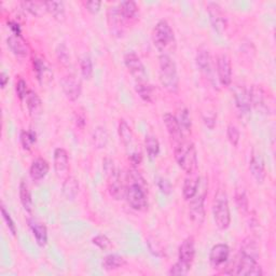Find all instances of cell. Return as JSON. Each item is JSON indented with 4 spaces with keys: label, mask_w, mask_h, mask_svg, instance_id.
Listing matches in <instances>:
<instances>
[{
    "label": "cell",
    "mask_w": 276,
    "mask_h": 276,
    "mask_svg": "<svg viewBox=\"0 0 276 276\" xmlns=\"http://www.w3.org/2000/svg\"><path fill=\"white\" fill-rule=\"evenodd\" d=\"M163 122L172 140L176 143H180L183 136L177 118H176L174 114L166 112L163 116Z\"/></svg>",
    "instance_id": "21"
},
{
    "label": "cell",
    "mask_w": 276,
    "mask_h": 276,
    "mask_svg": "<svg viewBox=\"0 0 276 276\" xmlns=\"http://www.w3.org/2000/svg\"><path fill=\"white\" fill-rule=\"evenodd\" d=\"M235 203L242 215H246L249 211V201L246 191L242 187H237L235 190Z\"/></svg>",
    "instance_id": "37"
},
{
    "label": "cell",
    "mask_w": 276,
    "mask_h": 276,
    "mask_svg": "<svg viewBox=\"0 0 276 276\" xmlns=\"http://www.w3.org/2000/svg\"><path fill=\"white\" fill-rule=\"evenodd\" d=\"M8 83H9V76L6 73H2V75H0V84H2V88L5 89Z\"/></svg>",
    "instance_id": "55"
},
{
    "label": "cell",
    "mask_w": 276,
    "mask_h": 276,
    "mask_svg": "<svg viewBox=\"0 0 276 276\" xmlns=\"http://www.w3.org/2000/svg\"><path fill=\"white\" fill-rule=\"evenodd\" d=\"M217 75L221 86L230 87L232 83V63L227 53L217 56Z\"/></svg>",
    "instance_id": "11"
},
{
    "label": "cell",
    "mask_w": 276,
    "mask_h": 276,
    "mask_svg": "<svg viewBox=\"0 0 276 276\" xmlns=\"http://www.w3.org/2000/svg\"><path fill=\"white\" fill-rule=\"evenodd\" d=\"M53 167L58 178H66L69 171V156L64 148H56L53 157Z\"/></svg>",
    "instance_id": "17"
},
{
    "label": "cell",
    "mask_w": 276,
    "mask_h": 276,
    "mask_svg": "<svg viewBox=\"0 0 276 276\" xmlns=\"http://www.w3.org/2000/svg\"><path fill=\"white\" fill-rule=\"evenodd\" d=\"M242 254L244 255H247L249 257H252L255 259H259V248H258V245L257 243L250 239V237H248V239L244 240V242L242 243V246H241V251Z\"/></svg>",
    "instance_id": "40"
},
{
    "label": "cell",
    "mask_w": 276,
    "mask_h": 276,
    "mask_svg": "<svg viewBox=\"0 0 276 276\" xmlns=\"http://www.w3.org/2000/svg\"><path fill=\"white\" fill-rule=\"evenodd\" d=\"M135 91L144 102L146 103L153 102V88L147 81L136 82Z\"/></svg>",
    "instance_id": "36"
},
{
    "label": "cell",
    "mask_w": 276,
    "mask_h": 276,
    "mask_svg": "<svg viewBox=\"0 0 276 276\" xmlns=\"http://www.w3.org/2000/svg\"><path fill=\"white\" fill-rule=\"evenodd\" d=\"M20 200L21 204L25 212L32 213L33 212V198L28 185L25 181H21L20 183Z\"/></svg>",
    "instance_id": "31"
},
{
    "label": "cell",
    "mask_w": 276,
    "mask_h": 276,
    "mask_svg": "<svg viewBox=\"0 0 276 276\" xmlns=\"http://www.w3.org/2000/svg\"><path fill=\"white\" fill-rule=\"evenodd\" d=\"M152 41L161 54L170 55L176 50L175 33L171 25L164 20L159 21L153 28Z\"/></svg>",
    "instance_id": "3"
},
{
    "label": "cell",
    "mask_w": 276,
    "mask_h": 276,
    "mask_svg": "<svg viewBox=\"0 0 276 276\" xmlns=\"http://www.w3.org/2000/svg\"><path fill=\"white\" fill-rule=\"evenodd\" d=\"M49 171H50V165L48 161L44 160L43 158H38L35 161H33L32 165H30V168H29L30 178H32L34 181H40L48 175Z\"/></svg>",
    "instance_id": "22"
},
{
    "label": "cell",
    "mask_w": 276,
    "mask_h": 276,
    "mask_svg": "<svg viewBox=\"0 0 276 276\" xmlns=\"http://www.w3.org/2000/svg\"><path fill=\"white\" fill-rule=\"evenodd\" d=\"M175 160L181 170L192 175L197 170V152L193 143L180 142L175 147Z\"/></svg>",
    "instance_id": "4"
},
{
    "label": "cell",
    "mask_w": 276,
    "mask_h": 276,
    "mask_svg": "<svg viewBox=\"0 0 276 276\" xmlns=\"http://www.w3.org/2000/svg\"><path fill=\"white\" fill-rule=\"evenodd\" d=\"M108 192L116 201L125 197V181H123L120 170H117L108 177Z\"/></svg>",
    "instance_id": "16"
},
{
    "label": "cell",
    "mask_w": 276,
    "mask_h": 276,
    "mask_svg": "<svg viewBox=\"0 0 276 276\" xmlns=\"http://www.w3.org/2000/svg\"><path fill=\"white\" fill-rule=\"evenodd\" d=\"M214 220L219 230H227L231 224V214L227 193L222 189H219L215 194V200L213 204Z\"/></svg>",
    "instance_id": "6"
},
{
    "label": "cell",
    "mask_w": 276,
    "mask_h": 276,
    "mask_svg": "<svg viewBox=\"0 0 276 276\" xmlns=\"http://www.w3.org/2000/svg\"><path fill=\"white\" fill-rule=\"evenodd\" d=\"M27 224L29 226V229L32 230L33 235L37 244L40 247H44L48 244V229L44 224L37 220L35 218H28Z\"/></svg>",
    "instance_id": "20"
},
{
    "label": "cell",
    "mask_w": 276,
    "mask_h": 276,
    "mask_svg": "<svg viewBox=\"0 0 276 276\" xmlns=\"http://www.w3.org/2000/svg\"><path fill=\"white\" fill-rule=\"evenodd\" d=\"M118 133L120 136V140L127 149L132 147L134 142V135L131 126L127 124L125 120H120L119 126H118Z\"/></svg>",
    "instance_id": "28"
},
{
    "label": "cell",
    "mask_w": 276,
    "mask_h": 276,
    "mask_svg": "<svg viewBox=\"0 0 276 276\" xmlns=\"http://www.w3.org/2000/svg\"><path fill=\"white\" fill-rule=\"evenodd\" d=\"M124 64L136 82L147 81V72L141 57L135 52H128L124 55Z\"/></svg>",
    "instance_id": "9"
},
{
    "label": "cell",
    "mask_w": 276,
    "mask_h": 276,
    "mask_svg": "<svg viewBox=\"0 0 276 276\" xmlns=\"http://www.w3.org/2000/svg\"><path fill=\"white\" fill-rule=\"evenodd\" d=\"M207 11H209L210 20L214 29L219 35H224L228 26V22L221 6L218 3L211 2L207 4Z\"/></svg>",
    "instance_id": "10"
},
{
    "label": "cell",
    "mask_w": 276,
    "mask_h": 276,
    "mask_svg": "<svg viewBox=\"0 0 276 276\" xmlns=\"http://www.w3.org/2000/svg\"><path fill=\"white\" fill-rule=\"evenodd\" d=\"M62 89L65 96L71 102H76L81 95L82 92V83L81 80L76 75L69 74L65 76L60 81Z\"/></svg>",
    "instance_id": "12"
},
{
    "label": "cell",
    "mask_w": 276,
    "mask_h": 276,
    "mask_svg": "<svg viewBox=\"0 0 276 276\" xmlns=\"http://www.w3.org/2000/svg\"><path fill=\"white\" fill-rule=\"evenodd\" d=\"M8 26H9V28L11 29L13 35H21V27L17 22H13V21L8 22Z\"/></svg>",
    "instance_id": "54"
},
{
    "label": "cell",
    "mask_w": 276,
    "mask_h": 276,
    "mask_svg": "<svg viewBox=\"0 0 276 276\" xmlns=\"http://www.w3.org/2000/svg\"><path fill=\"white\" fill-rule=\"evenodd\" d=\"M250 106L254 107L255 109L259 111H264L267 109L266 105L264 104V91L260 86H252L250 90H248Z\"/></svg>",
    "instance_id": "24"
},
{
    "label": "cell",
    "mask_w": 276,
    "mask_h": 276,
    "mask_svg": "<svg viewBox=\"0 0 276 276\" xmlns=\"http://www.w3.org/2000/svg\"><path fill=\"white\" fill-rule=\"evenodd\" d=\"M77 125L80 128H83L84 125H86V118L83 116H78V118H77Z\"/></svg>",
    "instance_id": "56"
},
{
    "label": "cell",
    "mask_w": 276,
    "mask_h": 276,
    "mask_svg": "<svg viewBox=\"0 0 276 276\" xmlns=\"http://www.w3.org/2000/svg\"><path fill=\"white\" fill-rule=\"evenodd\" d=\"M80 69L83 79L90 80L92 78V76H93V63H92V59L89 55H84L81 59Z\"/></svg>",
    "instance_id": "41"
},
{
    "label": "cell",
    "mask_w": 276,
    "mask_h": 276,
    "mask_svg": "<svg viewBox=\"0 0 276 276\" xmlns=\"http://www.w3.org/2000/svg\"><path fill=\"white\" fill-rule=\"evenodd\" d=\"M126 264V261L124 257H122L117 254H111L106 256L103 261H102V266L103 269L106 271H116L123 267Z\"/></svg>",
    "instance_id": "27"
},
{
    "label": "cell",
    "mask_w": 276,
    "mask_h": 276,
    "mask_svg": "<svg viewBox=\"0 0 276 276\" xmlns=\"http://www.w3.org/2000/svg\"><path fill=\"white\" fill-rule=\"evenodd\" d=\"M195 258V242L193 236H188L178 249V261L189 267L192 266Z\"/></svg>",
    "instance_id": "14"
},
{
    "label": "cell",
    "mask_w": 276,
    "mask_h": 276,
    "mask_svg": "<svg viewBox=\"0 0 276 276\" xmlns=\"http://www.w3.org/2000/svg\"><path fill=\"white\" fill-rule=\"evenodd\" d=\"M196 65L200 68V71L206 76L209 77V79L212 80L213 78V69H212V57L210 54V51L201 48L198 49L197 54H196Z\"/></svg>",
    "instance_id": "23"
},
{
    "label": "cell",
    "mask_w": 276,
    "mask_h": 276,
    "mask_svg": "<svg viewBox=\"0 0 276 276\" xmlns=\"http://www.w3.org/2000/svg\"><path fill=\"white\" fill-rule=\"evenodd\" d=\"M125 198L136 212L148 209V186L142 174L133 167L125 176Z\"/></svg>",
    "instance_id": "1"
},
{
    "label": "cell",
    "mask_w": 276,
    "mask_h": 276,
    "mask_svg": "<svg viewBox=\"0 0 276 276\" xmlns=\"http://www.w3.org/2000/svg\"><path fill=\"white\" fill-rule=\"evenodd\" d=\"M200 178L196 177V176L189 175L188 177L183 181V187H182V195L186 201H190L191 198L194 197L196 194V191L198 188V183H200Z\"/></svg>",
    "instance_id": "26"
},
{
    "label": "cell",
    "mask_w": 276,
    "mask_h": 276,
    "mask_svg": "<svg viewBox=\"0 0 276 276\" xmlns=\"http://www.w3.org/2000/svg\"><path fill=\"white\" fill-rule=\"evenodd\" d=\"M118 170V168L114 166V163H113V161L109 158H107L104 160V172L107 176V178L110 177V176L116 172Z\"/></svg>",
    "instance_id": "49"
},
{
    "label": "cell",
    "mask_w": 276,
    "mask_h": 276,
    "mask_svg": "<svg viewBox=\"0 0 276 276\" xmlns=\"http://www.w3.org/2000/svg\"><path fill=\"white\" fill-rule=\"evenodd\" d=\"M145 148L147 151L150 159H155L159 156L160 153V143L158 141L157 136L148 134L145 138Z\"/></svg>",
    "instance_id": "39"
},
{
    "label": "cell",
    "mask_w": 276,
    "mask_h": 276,
    "mask_svg": "<svg viewBox=\"0 0 276 276\" xmlns=\"http://www.w3.org/2000/svg\"><path fill=\"white\" fill-rule=\"evenodd\" d=\"M92 243H93L96 247L102 250H108L112 248V242L107 235L98 234L92 239Z\"/></svg>",
    "instance_id": "43"
},
{
    "label": "cell",
    "mask_w": 276,
    "mask_h": 276,
    "mask_svg": "<svg viewBox=\"0 0 276 276\" xmlns=\"http://www.w3.org/2000/svg\"><path fill=\"white\" fill-rule=\"evenodd\" d=\"M159 78L162 87L170 93H177L179 90V77L175 60L171 55L161 54L159 57Z\"/></svg>",
    "instance_id": "2"
},
{
    "label": "cell",
    "mask_w": 276,
    "mask_h": 276,
    "mask_svg": "<svg viewBox=\"0 0 276 276\" xmlns=\"http://www.w3.org/2000/svg\"><path fill=\"white\" fill-rule=\"evenodd\" d=\"M107 21H108V26L110 33L116 37H122L124 34L125 21L122 18L118 7H111L108 9L107 13Z\"/></svg>",
    "instance_id": "13"
},
{
    "label": "cell",
    "mask_w": 276,
    "mask_h": 276,
    "mask_svg": "<svg viewBox=\"0 0 276 276\" xmlns=\"http://www.w3.org/2000/svg\"><path fill=\"white\" fill-rule=\"evenodd\" d=\"M2 215H3V218H4V221L6 222V226L8 228V230L11 232L12 235H17V225H15V222L13 221L11 215L9 214V212H8L6 210V206L3 204L2 205Z\"/></svg>",
    "instance_id": "45"
},
{
    "label": "cell",
    "mask_w": 276,
    "mask_h": 276,
    "mask_svg": "<svg viewBox=\"0 0 276 276\" xmlns=\"http://www.w3.org/2000/svg\"><path fill=\"white\" fill-rule=\"evenodd\" d=\"M191 270V267L180 263L179 261L176 262L174 265L171 266L170 271H168V275L172 276H185L189 273V271Z\"/></svg>",
    "instance_id": "47"
},
{
    "label": "cell",
    "mask_w": 276,
    "mask_h": 276,
    "mask_svg": "<svg viewBox=\"0 0 276 276\" xmlns=\"http://www.w3.org/2000/svg\"><path fill=\"white\" fill-rule=\"evenodd\" d=\"M232 93L234 96L237 114L243 121H247L251 109L247 88L242 86V84H236L232 90Z\"/></svg>",
    "instance_id": "8"
},
{
    "label": "cell",
    "mask_w": 276,
    "mask_h": 276,
    "mask_svg": "<svg viewBox=\"0 0 276 276\" xmlns=\"http://www.w3.org/2000/svg\"><path fill=\"white\" fill-rule=\"evenodd\" d=\"M227 137L230 144H231L233 147H236V146L239 145L240 138H241L240 129L237 128L234 124H230L227 128Z\"/></svg>",
    "instance_id": "44"
},
{
    "label": "cell",
    "mask_w": 276,
    "mask_h": 276,
    "mask_svg": "<svg viewBox=\"0 0 276 276\" xmlns=\"http://www.w3.org/2000/svg\"><path fill=\"white\" fill-rule=\"evenodd\" d=\"M101 7H102V3H101V2H96V0H92V2L86 3L87 10H88L91 14H96V13H98V11L101 10Z\"/></svg>",
    "instance_id": "51"
},
{
    "label": "cell",
    "mask_w": 276,
    "mask_h": 276,
    "mask_svg": "<svg viewBox=\"0 0 276 276\" xmlns=\"http://www.w3.org/2000/svg\"><path fill=\"white\" fill-rule=\"evenodd\" d=\"M129 161H131V163L133 164L134 167L138 166L143 161V156L142 153L140 151H132L131 153H129V157H128Z\"/></svg>",
    "instance_id": "52"
},
{
    "label": "cell",
    "mask_w": 276,
    "mask_h": 276,
    "mask_svg": "<svg viewBox=\"0 0 276 276\" xmlns=\"http://www.w3.org/2000/svg\"><path fill=\"white\" fill-rule=\"evenodd\" d=\"M62 193L68 201H74L79 193V181L74 176H67L62 185Z\"/></svg>",
    "instance_id": "25"
},
{
    "label": "cell",
    "mask_w": 276,
    "mask_h": 276,
    "mask_svg": "<svg viewBox=\"0 0 276 276\" xmlns=\"http://www.w3.org/2000/svg\"><path fill=\"white\" fill-rule=\"evenodd\" d=\"M15 91H17V95L18 97L23 101V99H25L29 93L28 88H27V83L24 79L20 78L17 82V86H15Z\"/></svg>",
    "instance_id": "48"
},
{
    "label": "cell",
    "mask_w": 276,
    "mask_h": 276,
    "mask_svg": "<svg viewBox=\"0 0 276 276\" xmlns=\"http://www.w3.org/2000/svg\"><path fill=\"white\" fill-rule=\"evenodd\" d=\"M34 71L37 75V79L39 80L41 83H44V82L51 80L52 76H53L48 65L45 64L41 58L34 59Z\"/></svg>",
    "instance_id": "30"
},
{
    "label": "cell",
    "mask_w": 276,
    "mask_h": 276,
    "mask_svg": "<svg viewBox=\"0 0 276 276\" xmlns=\"http://www.w3.org/2000/svg\"><path fill=\"white\" fill-rule=\"evenodd\" d=\"M21 144L25 150H30L37 141V136L34 131H23L21 133Z\"/></svg>",
    "instance_id": "42"
},
{
    "label": "cell",
    "mask_w": 276,
    "mask_h": 276,
    "mask_svg": "<svg viewBox=\"0 0 276 276\" xmlns=\"http://www.w3.org/2000/svg\"><path fill=\"white\" fill-rule=\"evenodd\" d=\"M23 8L30 14L35 15V17L40 18L44 13H47V6L43 2H23L21 4Z\"/></svg>",
    "instance_id": "38"
},
{
    "label": "cell",
    "mask_w": 276,
    "mask_h": 276,
    "mask_svg": "<svg viewBox=\"0 0 276 276\" xmlns=\"http://www.w3.org/2000/svg\"><path fill=\"white\" fill-rule=\"evenodd\" d=\"M179 122V125L181 128L182 136H189L191 135V127H192V121H191V117L189 110L183 107L178 112V117H176Z\"/></svg>",
    "instance_id": "34"
},
{
    "label": "cell",
    "mask_w": 276,
    "mask_h": 276,
    "mask_svg": "<svg viewBox=\"0 0 276 276\" xmlns=\"http://www.w3.org/2000/svg\"><path fill=\"white\" fill-rule=\"evenodd\" d=\"M230 257V247L227 244H216L210 252V262L214 269L224 266Z\"/></svg>",
    "instance_id": "15"
},
{
    "label": "cell",
    "mask_w": 276,
    "mask_h": 276,
    "mask_svg": "<svg viewBox=\"0 0 276 276\" xmlns=\"http://www.w3.org/2000/svg\"><path fill=\"white\" fill-rule=\"evenodd\" d=\"M249 171L252 175V177L258 183H263L266 177L265 173V165L262 156L259 152L254 151L251 153L250 161H249Z\"/></svg>",
    "instance_id": "18"
},
{
    "label": "cell",
    "mask_w": 276,
    "mask_h": 276,
    "mask_svg": "<svg viewBox=\"0 0 276 276\" xmlns=\"http://www.w3.org/2000/svg\"><path fill=\"white\" fill-rule=\"evenodd\" d=\"M207 189H209V183H207L206 178L201 177L196 194L189 201V217L195 226H202L205 220L204 203L207 195Z\"/></svg>",
    "instance_id": "5"
},
{
    "label": "cell",
    "mask_w": 276,
    "mask_h": 276,
    "mask_svg": "<svg viewBox=\"0 0 276 276\" xmlns=\"http://www.w3.org/2000/svg\"><path fill=\"white\" fill-rule=\"evenodd\" d=\"M56 55L59 63H62L65 66H67L69 62H71V55H69V51L65 43L58 44V47L56 49Z\"/></svg>",
    "instance_id": "46"
},
{
    "label": "cell",
    "mask_w": 276,
    "mask_h": 276,
    "mask_svg": "<svg viewBox=\"0 0 276 276\" xmlns=\"http://www.w3.org/2000/svg\"><path fill=\"white\" fill-rule=\"evenodd\" d=\"M158 186H159V189L161 190V192L164 194H170L172 192L171 182L165 178H160L159 182H158Z\"/></svg>",
    "instance_id": "50"
},
{
    "label": "cell",
    "mask_w": 276,
    "mask_h": 276,
    "mask_svg": "<svg viewBox=\"0 0 276 276\" xmlns=\"http://www.w3.org/2000/svg\"><path fill=\"white\" fill-rule=\"evenodd\" d=\"M8 48L11 50V52L15 56L18 57H26L29 52L30 48L28 42L22 37V35H11L8 37L7 39Z\"/></svg>",
    "instance_id": "19"
},
{
    "label": "cell",
    "mask_w": 276,
    "mask_h": 276,
    "mask_svg": "<svg viewBox=\"0 0 276 276\" xmlns=\"http://www.w3.org/2000/svg\"><path fill=\"white\" fill-rule=\"evenodd\" d=\"M45 6H47V10L53 19L58 22H63L65 20L66 11L63 2H45Z\"/></svg>",
    "instance_id": "33"
},
{
    "label": "cell",
    "mask_w": 276,
    "mask_h": 276,
    "mask_svg": "<svg viewBox=\"0 0 276 276\" xmlns=\"http://www.w3.org/2000/svg\"><path fill=\"white\" fill-rule=\"evenodd\" d=\"M26 104L28 111L33 117L36 118L38 116H40V113L42 112V102L39 95H38L36 92L29 91V93L26 97Z\"/></svg>",
    "instance_id": "29"
},
{
    "label": "cell",
    "mask_w": 276,
    "mask_h": 276,
    "mask_svg": "<svg viewBox=\"0 0 276 276\" xmlns=\"http://www.w3.org/2000/svg\"><path fill=\"white\" fill-rule=\"evenodd\" d=\"M233 274L240 276H261L263 274L262 267L258 263V260L244 255L240 252L239 258L236 260Z\"/></svg>",
    "instance_id": "7"
},
{
    "label": "cell",
    "mask_w": 276,
    "mask_h": 276,
    "mask_svg": "<svg viewBox=\"0 0 276 276\" xmlns=\"http://www.w3.org/2000/svg\"><path fill=\"white\" fill-rule=\"evenodd\" d=\"M118 8L122 18L124 19L125 22L132 21L137 17L138 7L135 2H131V0H128V2H122Z\"/></svg>",
    "instance_id": "32"
},
{
    "label": "cell",
    "mask_w": 276,
    "mask_h": 276,
    "mask_svg": "<svg viewBox=\"0 0 276 276\" xmlns=\"http://www.w3.org/2000/svg\"><path fill=\"white\" fill-rule=\"evenodd\" d=\"M108 138L109 135L108 132H107V129L103 126H97L94 129L93 135H92V142H93L95 148L103 149L106 147L107 144H108Z\"/></svg>",
    "instance_id": "35"
},
{
    "label": "cell",
    "mask_w": 276,
    "mask_h": 276,
    "mask_svg": "<svg viewBox=\"0 0 276 276\" xmlns=\"http://www.w3.org/2000/svg\"><path fill=\"white\" fill-rule=\"evenodd\" d=\"M204 120V123L205 125L213 129L215 127V125H216V116H215V114H210V116H204L203 118Z\"/></svg>",
    "instance_id": "53"
}]
</instances>
